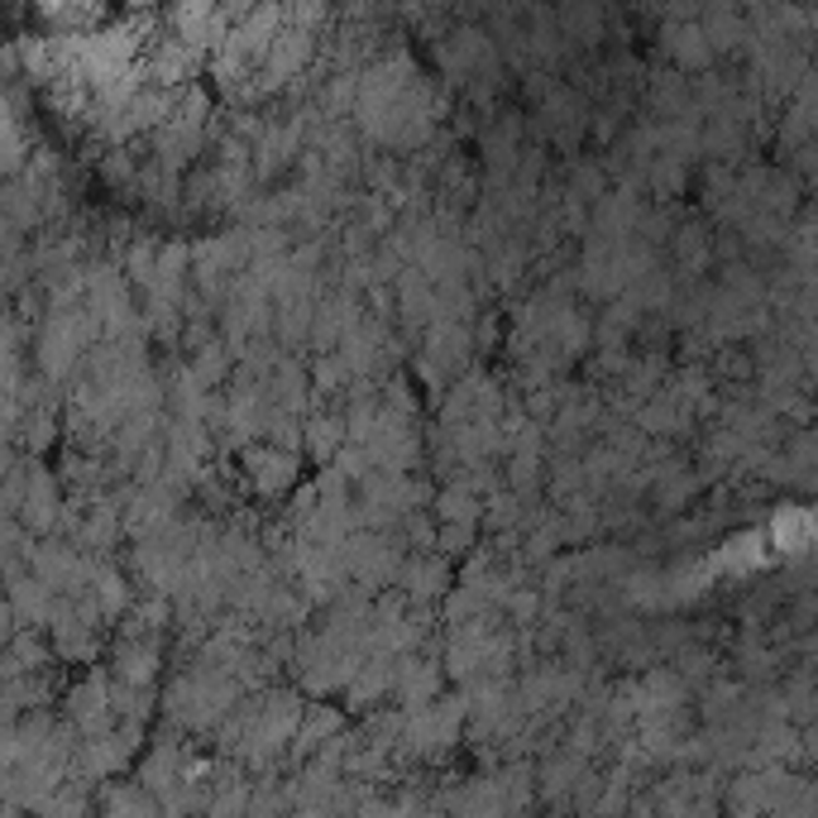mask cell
I'll return each instance as SVG.
<instances>
[{
	"instance_id": "cell-1",
	"label": "cell",
	"mask_w": 818,
	"mask_h": 818,
	"mask_svg": "<svg viewBox=\"0 0 818 818\" xmlns=\"http://www.w3.org/2000/svg\"><path fill=\"white\" fill-rule=\"evenodd\" d=\"M398 589H402V603H407V608H431L436 598H450L455 594L450 560L440 556V550H417V556H407V565H402Z\"/></svg>"
},
{
	"instance_id": "cell-2",
	"label": "cell",
	"mask_w": 818,
	"mask_h": 818,
	"mask_svg": "<svg viewBox=\"0 0 818 818\" xmlns=\"http://www.w3.org/2000/svg\"><path fill=\"white\" fill-rule=\"evenodd\" d=\"M297 474H301L297 450L273 446V440H259V446H249V450H245V479H249V488H254L259 498H278V494H287V488L297 484Z\"/></svg>"
},
{
	"instance_id": "cell-3",
	"label": "cell",
	"mask_w": 818,
	"mask_h": 818,
	"mask_svg": "<svg viewBox=\"0 0 818 818\" xmlns=\"http://www.w3.org/2000/svg\"><path fill=\"white\" fill-rule=\"evenodd\" d=\"M665 54H671L679 68H703V62H709V54L713 48L703 44L709 39V34H703V24H665Z\"/></svg>"
}]
</instances>
